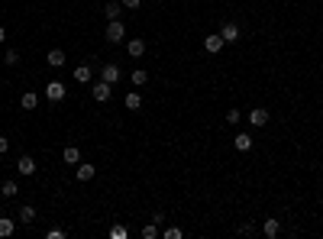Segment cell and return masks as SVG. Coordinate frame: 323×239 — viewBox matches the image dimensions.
I'll list each match as a JSON object with an SVG mask.
<instances>
[{"label": "cell", "mask_w": 323, "mask_h": 239, "mask_svg": "<svg viewBox=\"0 0 323 239\" xmlns=\"http://www.w3.org/2000/svg\"><path fill=\"white\" fill-rule=\"evenodd\" d=\"M126 39V26L120 23V19H107V42H123Z\"/></svg>", "instance_id": "1"}, {"label": "cell", "mask_w": 323, "mask_h": 239, "mask_svg": "<svg viewBox=\"0 0 323 239\" xmlns=\"http://www.w3.org/2000/svg\"><path fill=\"white\" fill-rule=\"evenodd\" d=\"M91 94L97 104H107L110 94H113V84H107V81H91Z\"/></svg>", "instance_id": "2"}, {"label": "cell", "mask_w": 323, "mask_h": 239, "mask_svg": "<svg viewBox=\"0 0 323 239\" xmlns=\"http://www.w3.org/2000/svg\"><path fill=\"white\" fill-rule=\"evenodd\" d=\"M123 78L120 65H113V61H107V65H100V81H107V84H116V81Z\"/></svg>", "instance_id": "3"}, {"label": "cell", "mask_w": 323, "mask_h": 239, "mask_svg": "<svg viewBox=\"0 0 323 239\" xmlns=\"http://www.w3.org/2000/svg\"><path fill=\"white\" fill-rule=\"evenodd\" d=\"M65 84H61V81H49V84H45V100H52V104H58V100H65Z\"/></svg>", "instance_id": "4"}, {"label": "cell", "mask_w": 323, "mask_h": 239, "mask_svg": "<svg viewBox=\"0 0 323 239\" xmlns=\"http://www.w3.org/2000/svg\"><path fill=\"white\" fill-rule=\"evenodd\" d=\"M220 36H223V42H239V23H233V19H226L223 23V29H220Z\"/></svg>", "instance_id": "5"}, {"label": "cell", "mask_w": 323, "mask_h": 239, "mask_svg": "<svg viewBox=\"0 0 323 239\" xmlns=\"http://www.w3.org/2000/svg\"><path fill=\"white\" fill-rule=\"evenodd\" d=\"M36 159H32V155H19V162H16V172L19 175H26V178H29V175H36Z\"/></svg>", "instance_id": "6"}, {"label": "cell", "mask_w": 323, "mask_h": 239, "mask_svg": "<svg viewBox=\"0 0 323 239\" xmlns=\"http://www.w3.org/2000/svg\"><path fill=\"white\" fill-rule=\"evenodd\" d=\"M262 236H265V239H278V236H281V223L275 220V217H265V223H262Z\"/></svg>", "instance_id": "7"}, {"label": "cell", "mask_w": 323, "mask_h": 239, "mask_svg": "<svg viewBox=\"0 0 323 239\" xmlns=\"http://www.w3.org/2000/svg\"><path fill=\"white\" fill-rule=\"evenodd\" d=\"M126 52H129L133 58H142V55H146V39H139V36L129 39V42H126Z\"/></svg>", "instance_id": "8"}, {"label": "cell", "mask_w": 323, "mask_h": 239, "mask_svg": "<svg viewBox=\"0 0 323 239\" xmlns=\"http://www.w3.org/2000/svg\"><path fill=\"white\" fill-rule=\"evenodd\" d=\"M94 175H97V168H94V165H87V162H78V168H74V178H78V181H91Z\"/></svg>", "instance_id": "9"}, {"label": "cell", "mask_w": 323, "mask_h": 239, "mask_svg": "<svg viewBox=\"0 0 323 239\" xmlns=\"http://www.w3.org/2000/svg\"><path fill=\"white\" fill-rule=\"evenodd\" d=\"M223 36H220V32H217V36H207V39H204V49H207L210 52V55H217V52H223Z\"/></svg>", "instance_id": "10"}, {"label": "cell", "mask_w": 323, "mask_h": 239, "mask_svg": "<svg viewBox=\"0 0 323 239\" xmlns=\"http://www.w3.org/2000/svg\"><path fill=\"white\" fill-rule=\"evenodd\" d=\"M16 233V220L13 217H0V239H10Z\"/></svg>", "instance_id": "11"}, {"label": "cell", "mask_w": 323, "mask_h": 239, "mask_svg": "<svg viewBox=\"0 0 323 239\" xmlns=\"http://www.w3.org/2000/svg\"><path fill=\"white\" fill-rule=\"evenodd\" d=\"M74 81H81V84H91V81H94V68H91V65H78V68H74Z\"/></svg>", "instance_id": "12"}, {"label": "cell", "mask_w": 323, "mask_h": 239, "mask_svg": "<svg viewBox=\"0 0 323 239\" xmlns=\"http://www.w3.org/2000/svg\"><path fill=\"white\" fill-rule=\"evenodd\" d=\"M16 217H19V223H26V227H32L39 214H36V207H32V204H26V207H19V214H16Z\"/></svg>", "instance_id": "13"}, {"label": "cell", "mask_w": 323, "mask_h": 239, "mask_svg": "<svg viewBox=\"0 0 323 239\" xmlns=\"http://www.w3.org/2000/svg\"><path fill=\"white\" fill-rule=\"evenodd\" d=\"M246 117H249V123H252V126H265V123H269V110L256 107V110H249Z\"/></svg>", "instance_id": "14"}, {"label": "cell", "mask_w": 323, "mask_h": 239, "mask_svg": "<svg viewBox=\"0 0 323 239\" xmlns=\"http://www.w3.org/2000/svg\"><path fill=\"white\" fill-rule=\"evenodd\" d=\"M19 107H23V110H36V107H39V94L36 91H26L23 97H19Z\"/></svg>", "instance_id": "15"}, {"label": "cell", "mask_w": 323, "mask_h": 239, "mask_svg": "<svg viewBox=\"0 0 323 239\" xmlns=\"http://www.w3.org/2000/svg\"><path fill=\"white\" fill-rule=\"evenodd\" d=\"M45 65H49V68H61V65H65V52H61V49H52L49 55H45Z\"/></svg>", "instance_id": "16"}, {"label": "cell", "mask_w": 323, "mask_h": 239, "mask_svg": "<svg viewBox=\"0 0 323 239\" xmlns=\"http://www.w3.org/2000/svg\"><path fill=\"white\" fill-rule=\"evenodd\" d=\"M233 146H236V152H249V149H252V136L249 133H239L236 139H233Z\"/></svg>", "instance_id": "17"}, {"label": "cell", "mask_w": 323, "mask_h": 239, "mask_svg": "<svg viewBox=\"0 0 323 239\" xmlns=\"http://www.w3.org/2000/svg\"><path fill=\"white\" fill-rule=\"evenodd\" d=\"M61 159H65V165H78V162H81V152H78V146H65Z\"/></svg>", "instance_id": "18"}, {"label": "cell", "mask_w": 323, "mask_h": 239, "mask_svg": "<svg viewBox=\"0 0 323 239\" xmlns=\"http://www.w3.org/2000/svg\"><path fill=\"white\" fill-rule=\"evenodd\" d=\"M16 194H19V184L16 181H3V184H0V197L10 201V197H16Z\"/></svg>", "instance_id": "19"}, {"label": "cell", "mask_w": 323, "mask_h": 239, "mask_svg": "<svg viewBox=\"0 0 323 239\" xmlns=\"http://www.w3.org/2000/svg\"><path fill=\"white\" fill-rule=\"evenodd\" d=\"M126 107H129V110H142V94L139 91H129L126 94Z\"/></svg>", "instance_id": "20"}, {"label": "cell", "mask_w": 323, "mask_h": 239, "mask_svg": "<svg viewBox=\"0 0 323 239\" xmlns=\"http://www.w3.org/2000/svg\"><path fill=\"white\" fill-rule=\"evenodd\" d=\"M129 81H133V87H142L149 81V71H142V68H136L133 74H129Z\"/></svg>", "instance_id": "21"}, {"label": "cell", "mask_w": 323, "mask_h": 239, "mask_svg": "<svg viewBox=\"0 0 323 239\" xmlns=\"http://www.w3.org/2000/svg\"><path fill=\"white\" fill-rule=\"evenodd\" d=\"M104 13H107V19H120V13H123V3H113V0H110V3L104 6Z\"/></svg>", "instance_id": "22"}, {"label": "cell", "mask_w": 323, "mask_h": 239, "mask_svg": "<svg viewBox=\"0 0 323 239\" xmlns=\"http://www.w3.org/2000/svg\"><path fill=\"white\" fill-rule=\"evenodd\" d=\"M162 236V230L155 227V223H146V227H142V239H159Z\"/></svg>", "instance_id": "23"}, {"label": "cell", "mask_w": 323, "mask_h": 239, "mask_svg": "<svg viewBox=\"0 0 323 239\" xmlns=\"http://www.w3.org/2000/svg\"><path fill=\"white\" fill-rule=\"evenodd\" d=\"M184 233H181V230H178V227H168V230H162V239H181Z\"/></svg>", "instance_id": "24"}, {"label": "cell", "mask_w": 323, "mask_h": 239, "mask_svg": "<svg viewBox=\"0 0 323 239\" xmlns=\"http://www.w3.org/2000/svg\"><path fill=\"white\" fill-rule=\"evenodd\" d=\"M3 61H6V65H19V52H16V49H6Z\"/></svg>", "instance_id": "25"}, {"label": "cell", "mask_w": 323, "mask_h": 239, "mask_svg": "<svg viewBox=\"0 0 323 239\" xmlns=\"http://www.w3.org/2000/svg\"><path fill=\"white\" fill-rule=\"evenodd\" d=\"M239 120H243V113H239V110H226V123H230V126H236Z\"/></svg>", "instance_id": "26"}, {"label": "cell", "mask_w": 323, "mask_h": 239, "mask_svg": "<svg viewBox=\"0 0 323 239\" xmlns=\"http://www.w3.org/2000/svg\"><path fill=\"white\" fill-rule=\"evenodd\" d=\"M120 3H123V10H139L142 0H120Z\"/></svg>", "instance_id": "27"}, {"label": "cell", "mask_w": 323, "mask_h": 239, "mask_svg": "<svg viewBox=\"0 0 323 239\" xmlns=\"http://www.w3.org/2000/svg\"><path fill=\"white\" fill-rule=\"evenodd\" d=\"M110 236H113V239H126V230H123V227H113V230H110Z\"/></svg>", "instance_id": "28"}, {"label": "cell", "mask_w": 323, "mask_h": 239, "mask_svg": "<svg viewBox=\"0 0 323 239\" xmlns=\"http://www.w3.org/2000/svg\"><path fill=\"white\" fill-rule=\"evenodd\" d=\"M45 236H49V239H65V230H58V227H55V230H49Z\"/></svg>", "instance_id": "29"}, {"label": "cell", "mask_w": 323, "mask_h": 239, "mask_svg": "<svg viewBox=\"0 0 323 239\" xmlns=\"http://www.w3.org/2000/svg\"><path fill=\"white\" fill-rule=\"evenodd\" d=\"M239 233H243V236H252V233H256V227H252V223H243V227H239Z\"/></svg>", "instance_id": "30"}, {"label": "cell", "mask_w": 323, "mask_h": 239, "mask_svg": "<svg viewBox=\"0 0 323 239\" xmlns=\"http://www.w3.org/2000/svg\"><path fill=\"white\" fill-rule=\"evenodd\" d=\"M152 223H155V227H162V223H165V217H162V210H155V214H152Z\"/></svg>", "instance_id": "31"}, {"label": "cell", "mask_w": 323, "mask_h": 239, "mask_svg": "<svg viewBox=\"0 0 323 239\" xmlns=\"http://www.w3.org/2000/svg\"><path fill=\"white\" fill-rule=\"evenodd\" d=\"M6 149H10V139H6V136H0V155H3Z\"/></svg>", "instance_id": "32"}, {"label": "cell", "mask_w": 323, "mask_h": 239, "mask_svg": "<svg viewBox=\"0 0 323 239\" xmlns=\"http://www.w3.org/2000/svg\"><path fill=\"white\" fill-rule=\"evenodd\" d=\"M6 42V29H3V26H0V45H3Z\"/></svg>", "instance_id": "33"}]
</instances>
